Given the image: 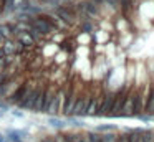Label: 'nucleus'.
I'll return each instance as SVG.
<instances>
[{"instance_id": "1", "label": "nucleus", "mask_w": 154, "mask_h": 142, "mask_svg": "<svg viewBox=\"0 0 154 142\" xmlns=\"http://www.w3.org/2000/svg\"><path fill=\"white\" fill-rule=\"evenodd\" d=\"M30 23H32V26H35L43 36H50V35H53V33L58 32L57 25L51 22L50 15H42V13L33 15L30 18Z\"/></svg>"}, {"instance_id": "2", "label": "nucleus", "mask_w": 154, "mask_h": 142, "mask_svg": "<svg viewBox=\"0 0 154 142\" xmlns=\"http://www.w3.org/2000/svg\"><path fill=\"white\" fill-rule=\"evenodd\" d=\"M42 88H43V84H33V83H32L30 91H28V94L25 96L23 101L18 104V107H20V109H25V111H33L35 102H37V98H38V94H40Z\"/></svg>"}, {"instance_id": "3", "label": "nucleus", "mask_w": 154, "mask_h": 142, "mask_svg": "<svg viewBox=\"0 0 154 142\" xmlns=\"http://www.w3.org/2000/svg\"><path fill=\"white\" fill-rule=\"evenodd\" d=\"M30 86H32V83H28V81H23L20 86H18L17 89H15L14 92H12L10 96H8V102L10 104H15V106H18L22 101L25 99V96L28 94V91H30Z\"/></svg>"}, {"instance_id": "4", "label": "nucleus", "mask_w": 154, "mask_h": 142, "mask_svg": "<svg viewBox=\"0 0 154 142\" xmlns=\"http://www.w3.org/2000/svg\"><path fill=\"white\" fill-rule=\"evenodd\" d=\"M63 98H65L63 89H61V91H57V94L53 96V99H51L50 106H48V109H47V114L57 116L58 112L61 111V106H63Z\"/></svg>"}, {"instance_id": "5", "label": "nucleus", "mask_w": 154, "mask_h": 142, "mask_svg": "<svg viewBox=\"0 0 154 142\" xmlns=\"http://www.w3.org/2000/svg\"><path fill=\"white\" fill-rule=\"evenodd\" d=\"M90 99H91L90 96H85V94L78 96L76 102H75V107H73V114L71 116H75V117H81V116L86 114V107H88V104H90Z\"/></svg>"}, {"instance_id": "6", "label": "nucleus", "mask_w": 154, "mask_h": 142, "mask_svg": "<svg viewBox=\"0 0 154 142\" xmlns=\"http://www.w3.org/2000/svg\"><path fill=\"white\" fill-rule=\"evenodd\" d=\"M76 99H78V94L73 91V89H70V91H68V94L65 96L63 106H61V112H63L66 117L73 114V107H75V102H76Z\"/></svg>"}, {"instance_id": "7", "label": "nucleus", "mask_w": 154, "mask_h": 142, "mask_svg": "<svg viewBox=\"0 0 154 142\" xmlns=\"http://www.w3.org/2000/svg\"><path fill=\"white\" fill-rule=\"evenodd\" d=\"M114 98H116L114 94H106L104 98H101L96 116H109L111 107H113V102H114Z\"/></svg>"}, {"instance_id": "8", "label": "nucleus", "mask_w": 154, "mask_h": 142, "mask_svg": "<svg viewBox=\"0 0 154 142\" xmlns=\"http://www.w3.org/2000/svg\"><path fill=\"white\" fill-rule=\"evenodd\" d=\"M5 137L8 139V142H20L25 137H28V131H25V129H7Z\"/></svg>"}, {"instance_id": "9", "label": "nucleus", "mask_w": 154, "mask_h": 142, "mask_svg": "<svg viewBox=\"0 0 154 142\" xmlns=\"http://www.w3.org/2000/svg\"><path fill=\"white\" fill-rule=\"evenodd\" d=\"M55 15L60 17L61 22L68 23V25H71V23L75 22V15L71 10H68L66 7H58V8H55Z\"/></svg>"}, {"instance_id": "10", "label": "nucleus", "mask_w": 154, "mask_h": 142, "mask_svg": "<svg viewBox=\"0 0 154 142\" xmlns=\"http://www.w3.org/2000/svg\"><path fill=\"white\" fill-rule=\"evenodd\" d=\"M15 40H17V41H20L27 50L33 48V45H37V43H35V40H33V36L30 35V32H18L17 35H15Z\"/></svg>"}, {"instance_id": "11", "label": "nucleus", "mask_w": 154, "mask_h": 142, "mask_svg": "<svg viewBox=\"0 0 154 142\" xmlns=\"http://www.w3.org/2000/svg\"><path fill=\"white\" fill-rule=\"evenodd\" d=\"M121 116H134V94L124 98L123 102V109H121Z\"/></svg>"}, {"instance_id": "12", "label": "nucleus", "mask_w": 154, "mask_h": 142, "mask_svg": "<svg viewBox=\"0 0 154 142\" xmlns=\"http://www.w3.org/2000/svg\"><path fill=\"white\" fill-rule=\"evenodd\" d=\"M123 102H124V94H116L113 102V107H111L109 116H121V109H123Z\"/></svg>"}, {"instance_id": "13", "label": "nucleus", "mask_w": 154, "mask_h": 142, "mask_svg": "<svg viewBox=\"0 0 154 142\" xmlns=\"http://www.w3.org/2000/svg\"><path fill=\"white\" fill-rule=\"evenodd\" d=\"M80 10L83 12V15H86V17H94V15L98 13L96 5H94V3H91V2H83V3H80Z\"/></svg>"}, {"instance_id": "14", "label": "nucleus", "mask_w": 154, "mask_h": 142, "mask_svg": "<svg viewBox=\"0 0 154 142\" xmlns=\"http://www.w3.org/2000/svg\"><path fill=\"white\" fill-rule=\"evenodd\" d=\"M100 101H101V98H91L85 116H96L98 114V107H100Z\"/></svg>"}, {"instance_id": "15", "label": "nucleus", "mask_w": 154, "mask_h": 142, "mask_svg": "<svg viewBox=\"0 0 154 142\" xmlns=\"http://www.w3.org/2000/svg\"><path fill=\"white\" fill-rule=\"evenodd\" d=\"M48 124L51 125V127H57V129H61L65 124H66V121H63V119L57 117V116H50L48 117Z\"/></svg>"}, {"instance_id": "16", "label": "nucleus", "mask_w": 154, "mask_h": 142, "mask_svg": "<svg viewBox=\"0 0 154 142\" xmlns=\"http://www.w3.org/2000/svg\"><path fill=\"white\" fill-rule=\"evenodd\" d=\"M141 109H143V101H141L139 94H134V116L141 114Z\"/></svg>"}, {"instance_id": "17", "label": "nucleus", "mask_w": 154, "mask_h": 142, "mask_svg": "<svg viewBox=\"0 0 154 142\" xmlns=\"http://www.w3.org/2000/svg\"><path fill=\"white\" fill-rule=\"evenodd\" d=\"M146 109H147V112H149V114H154V88L151 89V92H149V98H147Z\"/></svg>"}, {"instance_id": "18", "label": "nucleus", "mask_w": 154, "mask_h": 142, "mask_svg": "<svg viewBox=\"0 0 154 142\" xmlns=\"http://www.w3.org/2000/svg\"><path fill=\"white\" fill-rule=\"evenodd\" d=\"M15 12V0H5L4 2V13Z\"/></svg>"}, {"instance_id": "19", "label": "nucleus", "mask_w": 154, "mask_h": 142, "mask_svg": "<svg viewBox=\"0 0 154 142\" xmlns=\"http://www.w3.org/2000/svg\"><path fill=\"white\" fill-rule=\"evenodd\" d=\"M101 142H118V137L113 134H106V135H101Z\"/></svg>"}, {"instance_id": "20", "label": "nucleus", "mask_w": 154, "mask_h": 142, "mask_svg": "<svg viewBox=\"0 0 154 142\" xmlns=\"http://www.w3.org/2000/svg\"><path fill=\"white\" fill-rule=\"evenodd\" d=\"M66 139L71 142H81V139H83V135L81 134H66Z\"/></svg>"}, {"instance_id": "21", "label": "nucleus", "mask_w": 154, "mask_h": 142, "mask_svg": "<svg viewBox=\"0 0 154 142\" xmlns=\"http://www.w3.org/2000/svg\"><path fill=\"white\" fill-rule=\"evenodd\" d=\"M8 109H10V102L4 101V99L0 98V111H2V112H7Z\"/></svg>"}, {"instance_id": "22", "label": "nucleus", "mask_w": 154, "mask_h": 142, "mask_svg": "<svg viewBox=\"0 0 154 142\" xmlns=\"http://www.w3.org/2000/svg\"><path fill=\"white\" fill-rule=\"evenodd\" d=\"M81 30L86 32V33H91V32H93V25H91L90 22H83V23H81Z\"/></svg>"}, {"instance_id": "23", "label": "nucleus", "mask_w": 154, "mask_h": 142, "mask_svg": "<svg viewBox=\"0 0 154 142\" xmlns=\"http://www.w3.org/2000/svg\"><path fill=\"white\" fill-rule=\"evenodd\" d=\"M88 142H101V135L96 134V132H93V134L88 135Z\"/></svg>"}, {"instance_id": "24", "label": "nucleus", "mask_w": 154, "mask_h": 142, "mask_svg": "<svg viewBox=\"0 0 154 142\" xmlns=\"http://www.w3.org/2000/svg\"><path fill=\"white\" fill-rule=\"evenodd\" d=\"M139 134H141V131H133L131 134H128V135H129V142H137Z\"/></svg>"}, {"instance_id": "25", "label": "nucleus", "mask_w": 154, "mask_h": 142, "mask_svg": "<svg viewBox=\"0 0 154 142\" xmlns=\"http://www.w3.org/2000/svg\"><path fill=\"white\" fill-rule=\"evenodd\" d=\"M114 129H116L114 125H98L96 131L98 132H103V131H114Z\"/></svg>"}, {"instance_id": "26", "label": "nucleus", "mask_w": 154, "mask_h": 142, "mask_svg": "<svg viewBox=\"0 0 154 142\" xmlns=\"http://www.w3.org/2000/svg\"><path fill=\"white\" fill-rule=\"evenodd\" d=\"M61 48H63V50H66V51H71V50H73V46H71V43L65 41V43H61Z\"/></svg>"}, {"instance_id": "27", "label": "nucleus", "mask_w": 154, "mask_h": 142, "mask_svg": "<svg viewBox=\"0 0 154 142\" xmlns=\"http://www.w3.org/2000/svg\"><path fill=\"white\" fill-rule=\"evenodd\" d=\"M10 112H12V116H14V117H23V112L18 111V109H14V111H10Z\"/></svg>"}, {"instance_id": "28", "label": "nucleus", "mask_w": 154, "mask_h": 142, "mask_svg": "<svg viewBox=\"0 0 154 142\" xmlns=\"http://www.w3.org/2000/svg\"><path fill=\"white\" fill-rule=\"evenodd\" d=\"M118 142H129V135H121V137H118Z\"/></svg>"}, {"instance_id": "29", "label": "nucleus", "mask_w": 154, "mask_h": 142, "mask_svg": "<svg viewBox=\"0 0 154 142\" xmlns=\"http://www.w3.org/2000/svg\"><path fill=\"white\" fill-rule=\"evenodd\" d=\"M40 142H55V139L53 137H45V139H42Z\"/></svg>"}, {"instance_id": "30", "label": "nucleus", "mask_w": 154, "mask_h": 142, "mask_svg": "<svg viewBox=\"0 0 154 142\" xmlns=\"http://www.w3.org/2000/svg\"><path fill=\"white\" fill-rule=\"evenodd\" d=\"M0 142H8V139L5 137V134H2V132H0Z\"/></svg>"}, {"instance_id": "31", "label": "nucleus", "mask_w": 154, "mask_h": 142, "mask_svg": "<svg viewBox=\"0 0 154 142\" xmlns=\"http://www.w3.org/2000/svg\"><path fill=\"white\" fill-rule=\"evenodd\" d=\"M96 2H106V3H114L116 0H96Z\"/></svg>"}, {"instance_id": "32", "label": "nucleus", "mask_w": 154, "mask_h": 142, "mask_svg": "<svg viewBox=\"0 0 154 142\" xmlns=\"http://www.w3.org/2000/svg\"><path fill=\"white\" fill-rule=\"evenodd\" d=\"M4 40H5V38H4V36H2V33H0V43L4 41Z\"/></svg>"}, {"instance_id": "33", "label": "nucleus", "mask_w": 154, "mask_h": 142, "mask_svg": "<svg viewBox=\"0 0 154 142\" xmlns=\"http://www.w3.org/2000/svg\"><path fill=\"white\" fill-rule=\"evenodd\" d=\"M2 117H4V112H2V111H0V119H2Z\"/></svg>"}, {"instance_id": "34", "label": "nucleus", "mask_w": 154, "mask_h": 142, "mask_svg": "<svg viewBox=\"0 0 154 142\" xmlns=\"http://www.w3.org/2000/svg\"><path fill=\"white\" fill-rule=\"evenodd\" d=\"M25 2H32V0H23V3H25Z\"/></svg>"}, {"instance_id": "35", "label": "nucleus", "mask_w": 154, "mask_h": 142, "mask_svg": "<svg viewBox=\"0 0 154 142\" xmlns=\"http://www.w3.org/2000/svg\"><path fill=\"white\" fill-rule=\"evenodd\" d=\"M0 46H2V43H0Z\"/></svg>"}, {"instance_id": "36", "label": "nucleus", "mask_w": 154, "mask_h": 142, "mask_svg": "<svg viewBox=\"0 0 154 142\" xmlns=\"http://www.w3.org/2000/svg\"><path fill=\"white\" fill-rule=\"evenodd\" d=\"M20 142H23V140H20Z\"/></svg>"}]
</instances>
